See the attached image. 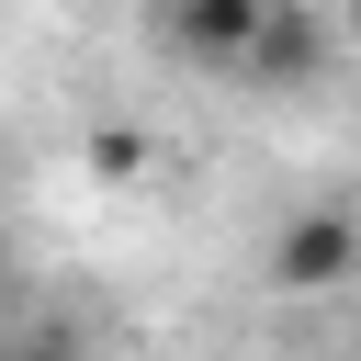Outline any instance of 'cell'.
Here are the masks:
<instances>
[{"mask_svg": "<svg viewBox=\"0 0 361 361\" xmlns=\"http://www.w3.org/2000/svg\"><path fill=\"white\" fill-rule=\"evenodd\" d=\"M11 361H90V350H68V338H34V350H11Z\"/></svg>", "mask_w": 361, "mask_h": 361, "instance_id": "277c9868", "label": "cell"}, {"mask_svg": "<svg viewBox=\"0 0 361 361\" xmlns=\"http://www.w3.org/2000/svg\"><path fill=\"white\" fill-rule=\"evenodd\" d=\"M248 23H259V0H158L147 11L158 56H180V68H237L248 56Z\"/></svg>", "mask_w": 361, "mask_h": 361, "instance_id": "3957f363", "label": "cell"}, {"mask_svg": "<svg viewBox=\"0 0 361 361\" xmlns=\"http://www.w3.org/2000/svg\"><path fill=\"white\" fill-rule=\"evenodd\" d=\"M350 271H361V214H338V203L282 214V226H271V248H259V282H271L282 305H327Z\"/></svg>", "mask_w": 361, "mask_h": 361, "instance_id": "6da1fadb", "label": "cell"}, {"mask_svg": "<svg viewBox=\"0 0 361 361\" xmlns=\"http://www.w3.org/2000/svg\"><path fill=\"white\" fill-rule=\"evenodd\" d=\"M350 45H361V0H350Z\"/></svg>", "mask_w": 361, "mask_h": 361, "instance_id": "5b68a950", "label": "cell"}, {"mask_svg": "<svg viewBox=\"0 0 361 361\" xmlns=\"http://www.w3.org/2000/svg\"><path fill=\"white\" fill-rule=\"evenodd\" d=\"M327 45H338V34H327L316 0H259L237 79H259V90H316V79H327Z\"/></svg>", "mask_w": 361, "mask_h": 361, "instance_id": "7a4b0ae2", "label": "cell"}]
</instances>
